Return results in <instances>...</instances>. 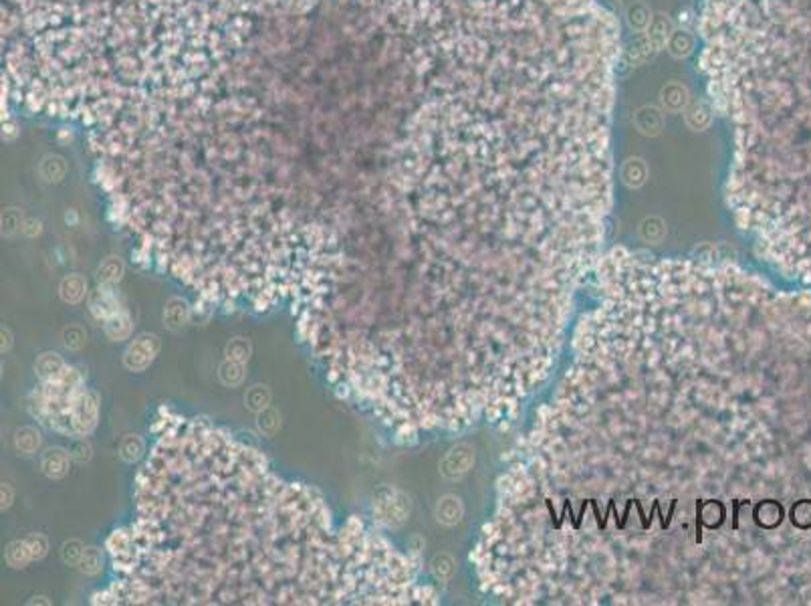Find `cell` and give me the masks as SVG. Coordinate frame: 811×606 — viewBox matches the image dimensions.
<instances>
[{
	"label": "cell",
	"mask_w": 811,
	"mask_h": 606,
	"mask_svg": "<svg viewBox=\"0 0 811 606\" xmlns=\"http://www.w3.org/2000/svg\"><path fill=\"white\" fill-rule=\"evenodd\" d=\"M218 378H220L224 386H240L245 382V378H247L245 364L226 358L223 364L218 366Z\"/></svg>",
	"instance_id": "8"
},
{
	"label": "cell",
	"mask_w": 811,
	"mask_h": 606,
	"mask_svg": "<svg viewBox=\"0 0 811 606\" xmlns=\"http://www.w3.org/2000/svg\"><path fill=\"white\" fill-rule=\"evenodd\" d=\"M269 403H270V390L267 386H262V384L250 386L247 390V394H245V404H247L248 410H253V413L265 410V408L269 406Z\"/></svg>",
	"instance_id": "11"
},
{
	"label": "cell",
	"mask_w": 811,
	"mask_h": 606,
	"mask_svg": "<svg viewBox=\"0 0 811 606\" xmlns=\"http://www.w3.org/2000/svg\"><path fill=\"white\" fill-rule=\"evenodd\" d=\"M26 546L31 550V556L33 560H41L47 556L49 552V540L43 534H29L24 537Z\"/></svg>",
	"instance_id": "19"
},
{
	"label": "cell",
	"mask_w": 811,
	"mask_h": 606,
	"mask_svg": "<svg viewBox=\"0 0 811 606\" xmlns=\"http://www.w3.org/2000/svg\"><path fill=\"white\" fill-rule=\"evenodd\" d=\"M69 451H65L61 447H53V449H47V451L43 453L41 469L51 479H63V477L69 473Z\"/></svg>",
	"instance_id": "3"
},
{
	"label": "cell",
	"mask_w": 811,
	"mask_h": 606,
	"mask_svg": "<svg viewBox=\"0 0 811 606\" xmlns=\"http://www.w3.org/2000/svg\"><path fill=\"white\" fill-rule=\"evenodd\" d=\"M106 333L109 340H113V342H119V340H128L131 333V320L128 313H123V311H118V313H113L111 318H107L106 320Z\"/></svg>",
	"instance_id": "7"
},
{
	"label": "cell",
	"mask_w": 811,
	"mask_h": 606,
	"mask_svg": "<svg viewBox=\"0 0 811 606\" xmlns=\"http://www.w3.org/2000/svg\"><path fill=\"white\" fill-rule=\"evenodd\" d=\"M103 568V554L99 547H85L81 560H79V570L83 574H97Z\"/></svg>",
	"instance_id": "14"
},
{
	"label": "cell",
	"mask_w": 811,
	"mask_h": 606,
	"mask_svg": "<svg viewBox=\"0 0 811 606\" xmlns=\"http://www.w3.org/2000/svg\"><path fill=\"white\" fill-rule=\"evenodd\" d=\"M436 515L442 523H454L460 520V503L454 498H444L436 507Z\"/></svg>",
	"instance_id": "17"
},
{
	"label": "cell",
	"mask_w": 811,
	"mask_h": 606,
	"mask_svg": "<svg viewBox=\"0 0 811 606\" xmlns=\"http://www.w3.org/2000/svg\"><path fill=\"white\" fill-rule=\"evenodd\" d=\"M61 170H65V164H63L61 158H47L45 164H43V168H41L43 176L47 180H61V176L65 174V172H61Z\"/></svg>",
	"instance_id": "21"
},
{
	"label": "cell",
	"mask_w": 811,
	"mask_h": 606,
	"mask_svg": "<svg viewBox=\"0 0 811 606\" xmlns=\"http://www.w3.org/2000/svg\"><path fill=\"white\" fill-rule=\"evenodd\" d=\"M250 354H253V345H250L247 338H233L226 344V358H230V360L247 364Z\"/></svg>",
	"instance_id": "15"
},
{
	"label": "cell",
	"mask_w": 811,
	"mask_h": 606,
	"mask_svg": "<svg viewBox=\"0 0 811 606\" xmlns=\"http://www.w3.org/2000/svg\"><path fill=\"white\" fill-rule=\"evenodd\" d=\"M63 368H65V362L55 352H45V354H41V356L36 358L35 362V374L45 382L57 378L61 372H63Z\"/></svg>",
	"instance_id": "6"
},
{
	"label": "cell",
	"mask_w": 811,
	"mask_h": 606,
	"mask_svg": "<svg viewBox=\"0 0 811 606\" xmlns=\"http://www.w3.org/2000/svg\"><path fill=\"white\" fill-rule=\"evenodd\" d=\"M31 560H33V556H31V550H29L24 540H16V542L9 544V547H6V562H9V566H12V568H24Z\"/></svg>",
	"instance_id": "12"
},
{
	"label": "cell",
	"mask_w": 811,
	"mask_h": 606,
	"mask_svg": "<svg viewBox=\"0 0 811 606\" xmlns=\"http://www.w3.org/2000/svg\"><path fill=\"white\" fill-rule=\"evenodd\" d=\"M69 453H71V459H75L77 463H85V461L91 459V445L85 443V440H77V443H73V447H71Z\"/></svg>",
	"instance_id": "22"
},
{
	"label": "cell",
	"mask_w": 811,
	"mask_h": 606,
	"mask_svg": "<svg viewBox=\"0 0 811 606\" xmlns=\"http://www.w3.org/2000/svg\"><path fill=\"white\" fill-rule=\"evenodd\" d=\"M257 415H259L257 427H259L260 433L267 435V437H275L279 433V428H281V415L275 408H269V406L265 410L257 413Z\"/></svg>",
	"instance_id": "13"
},
{
	"label": "cell",
	"mask_w": 811,
	"mask_h": 606,
	"mask_svg": "<svg viewBox=\"0 0 811 606\" xmlns=\"http://www.w3.org/2000/svg\"><path fill=\"white\" fill-rule=\"evenodd\" d=\"M99 400L95 393H85L73 408V428L77 435H89L97 425Z\"/></svg>",
	"instance_id": "2"
},
{
	"label": "cell",
	"mask_w": 811,
	"mask_h": 606,
	"mask_svg": "<svg viewBox=\"0 0 811 606\" xmlns=\"http://www.w3.org/2000/svg\"><path fill=\"white\" fill-rule=\"evenodd\" d=\"M12 348V333L9 328H2V354Z\"/></svg>",
	"instance_id": "24"
},
{
	"label": "cell",
	"mask_w": 811,
	"mask_h": 606,
	"mask_svg": "<svg viewBox=\"0 0 811 606\" xmlns=\"http://www.w3.org/2000/svg\"><path fill=\"white\" fill-rule=\"evenodd\" d=\"M41 447V433L33 427H23L14 435V449L23 455H33Z\"/></svg>",
	"instance_id": "10"
},
{
	"label": "cell",
	"mask_w": 811,
	"mask_h": 606,
	"mask_svg": "<svg viewBox=\"0 0 811 606\" xmlns=\"http://www.w3.org/2000/svg\"><path fill=\"white\" fill-rule=\"evenodd\" d=\"M126 271V265L118 257H107L106 261L99 265L97 269V281L101 286H113L121 279V275Z\"/></svg>",
	"instance_id": "9"
},
{
	"label": "cell",
	"mask_w": 811,
	"mask_h": 606,
	"mask_svg": "<svg viewBox=\"0 0 811 606\" xmlns=\"http://www.w3.org/2000/svg\"><path fill=\"white\" fill-rule=\"evenodd\" d=\"M141 453H143V440L138 437V435H130V437H126V439L121 440V445H119V455H121V459L123 461H138L141 457Z\"/></svg>",
	"instance_id": "16"
},
{
	"label": "cell",
	"mask_w": 811,
	"mask_h": 606,
	"mask_svg": "<svg viewBox=\"0 0 811 606\" xmlns=\"http://www.w3.org/2000/svg\"><path fill=\"white\" fill-rule=\"evenodd\" d=\"M190 320V308L184 299L172 298L165 303L164 309V323L168 330L172 332H180Z\"/></svg>",
	"instance_id": "4"
},
{
	"label": "cell",
	"mask_w": 811,
	"mask_h": 606,
	"mask_svg": "<svg viewBox=\"0 0 811 606\" xmlns=\"http://www.w3.org/2000/svg\"><path fill=\"white\" fill-rule=\"evenodd\" d=\"M85 338H87V333L83 332V328H79V325H69L63 330V344L69 350H81L83 344H85Z\"/></svg>",
	"instance_id": "20"
},
{
	"label": "cell",
	"mask_w": 811,
	"mask_h": 606,
	"mask_svg": "<svg viewBox=\"0 0 811 606\" xmlns=\"http://www.w3.org/2000/svg\"><path fill=\"white\" fill-rule=\"evenodd\" d=\"M162 348V342L155 333L138 335L123 354V366L131 372H143L153 362Z\"/></svg>",
	"instance_id": "1"
},
{
	"label": "cell",
	"mask_w": 811,
	"mask_h": 606,
	"mask_svg": "<svg viewBox=\"0 0 811 606\" xmlns=\"http://www.w3.org/2000/svg\"><path fill=\"white\" fill-rule=\"evenodd\" d=\"M83 552H85V547H83V544L79 542V540H69V542H65V544H63V550H61V558H63V562H65V564H71V566H79V560H81Z\"/></svg>",
	"instance_id": "18"
},
{
	"label": "cell",
	"mask_w": 811,
	"mask_h": 606,
	"mask_svg": "<svg viewBox=\"0 0 811 606\" xmlns=\"http://www.w3.org/2000/svg\"><path fill=\"white\" fill-rule=\"evenodd\" d=\"M12 500H14V491H12V488L9 483H4V485H2V510L11 507Z\"/></svg>",
	"instance_id": "23"
},
{
	"label": "cell",
	"mask_w": 811,
	"mask_h": 606,
	"mask_svg": "<svg viewBox=\"0 0 811 606\" xmlns=\"http://www.w3.org/2000/svg\"><path fill=\"white\" fill-rule=\"evenodd\" d=\"M59 296L65 303H79L87 296V279L79 273L67 275L61 281Z\"/></svg>",
	"instance_id": "5"
}]
</instances>
